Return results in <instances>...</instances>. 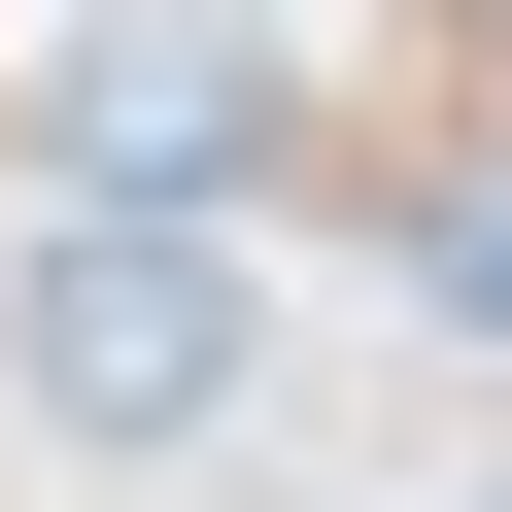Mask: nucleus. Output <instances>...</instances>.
<instances>
[{
    "mask_svg": "<svg viewBox=\"0 0 512 512\" xmlns=\"http://www.w3.org/2000/svg\"><path fill=\"white\" fill-rule=\"evenodd\" d=\"M0 410H35L69 478H205L239 410H274V274H239L205 205H35L0 239Z\"/></svg>",
    "mask_w": 512,
    "mask_h": 512,
    "instance_id": "f257e3e1",
    "label": "nucleus"
},
{
    "mask_svg": "<svg viewBox=\"0 0 512 512\" xmlns=\"http://www.w3.org/2000/svg\"><path fill=\"white\" fill-rule=\"evenodd\" d=\"M35 137H69V205H205L239 137H274V35H239V0H137V35L35 69Z\"/></svg>",
    "mask_w": 512,
    "mask_h": 512,
    "instance_id": "f03ea898",
    "label": "nucleus"
},
{
    "mask_svg": "<svg viewBox=\"0 0 512 512\" xmlns=\"http://www.w3.org/2000/svg\"><path fill=\"white\" fill-rule=\"evenodd\" d=\"M478 512H512V444H478Z\"/></svg>",
    "mask_w": 512,
    "mask_h": 512,
    "instance_id": "7ed1b4c3",
    "label": "nucleus"
}]
</instances>
